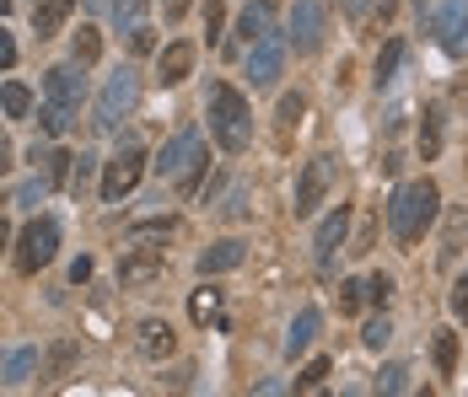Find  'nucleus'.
I'll use <instances>...</instances> for the list:
<instances>
[{
    "instance_id": "nucleus-1",
    "label": "nucleus",
    "mask_w": 468,
    "mask_h": 397,
    "mask_svg": "<svg viewBox=\"0 0 468 397\" xmlns=\"http://www.w3.org/2000/svg\"><path fill=\"white\" fill-rule=\"evenodd\" d=\"M436 204H441V193H436V183H431V177L404 183V188L388 199V231H393V242L415 247V242L425 236V225L436 221Z\"/></svg>"
},
{
    "instance_id": "nucleus-2",
    "label": "nucleus",
    "mask_w": 468,
    "mask_h": 397,
    "mask_svg": "<svg viewBox=\"0 0 468 397\" xmlns=\"http://www.w3.org/2000/svg\"><path fill=\"white\" fill-rule=\"evenodd\" d=\"M205 113H210V134H216V145L227 151V156H242L248 151V140H253V108H248V97L227 81H216L210 97H205Z\"/></svg>"
},
{
    "instance_id": "nucleus-3",
    "label": "nucleus",
    "mask_w": 468,
    "mask_h": 397,
    "mask_svg": "<svg viewBox=\"0 0 468 397\" xmlns=\"http://www.w3.org/2000/svg\"><path fill=\"white\" fill-rule=\"evenodd\" d=\"M151 167H156L162 177H173L178 193H199V177H205V167H210V151H205L199 130H178L167 145H162V156H156Z\"/></svg>"
},
{
    "instance_id": "nucleus-4",
    "label": "nucleus",
    "mask_w": 468,
    "mask_h": 397,
    "mask_svg": "<svg viewBox=\"0 0 468 397\" xmlns=\"http://www.w3.org/2000/svg\"><path fill=\"white\" fill-rule=\"evenodd\" d=\"M145 177V151L141 145H124V151H113L108 156V167H102V199L108 204H119L124 193H135V183Z\"/></svg>"
},
{
    "instance_id": "nucleus-5",
    "label": "nucleus",
    "mask_w": 468,
    "mask_h": 397,
    "mask_svg": "<svg viewBox=\"0 0 468 397\" xmlns=\"http://www.w3.org/2000/svg\"><path fill=\"white\" fill-rule=\"evenodd\" d=\"M135 97H141V81H135V70L124 65V70H113L108 76V87L97 97V130H119V119L135 108Z\"/></svg>"
},
{
    "instance_id": "nucleus-6",
    "label": "nucleus",
    "mask_w": 468,
    "mask_h": 397,
    "mask_svg": "<svg viewBox=\"0 0 468 397\" xmlns=\"http://www.w3.org/2000/svg\"><path fill=\"white\" fill-rule=\"evenodd\" d=\"M54 253H59V225L48 221V215L33 221L22 236H16V268H22V274H38Z\"/></svg>"
},
{
    "instance_id": "nucleus-7",
    "label": "nucleus",
    "mask_w": 468,
    "mask_h": 397,
    "mask_svg": "<svg viewBox=\"0 0 468 397\" xmlns=\"http://www.w3.org/2000/svg\"><path fill=\"white\" fill-rule=\"evenodd\" d=\"M81 70H87V65L76 59V65H54V70L44 76V102H54V108L70 113V119H76L81 102H87V81H81Z\"/></svg>"
},
{
    "instance_id": "nucleus-8",
    "label": "nucleus",
    "mask_w": 468,
    "mask_h": 397,
    "mask_svg": "<svg viewBox=\"0 0 468 397\" xmlns=\"http://www.w3.org/2000/svg\"><path fill=\"white\" fill-rule=\"evenodd\" d=\"M285 70V38L281 33H264L259 44L248 48V81L253 87H275Z\"/></svg>"
},
{
    "instance_id": "nucleus-9",
    "label": "nucleus",
    "mask_w": 468,
    "mask_h": 397,
    "mask_svg": "<svg viewBox=\"0 0 468 397\" xmlns=\"http://www.w3.org/2000/svg\"><path fill=\"white\" fill-rule=\"evenodd\" d=\"M324 33H328L324 0H296L291 5V44L302 48V54H313V48L324 44Z\"/></svg>"
},
{
    "instance_id": "nucleus-10",
    "label": "nucleus",
    "mask_w": 468,
    "mask_h": 397,
    "mask_svg": "<svg viewBox=\"0 0 468 397\" xmlns=\"http://www.w3.org/2000/svg\"><path fill=\"white\" fill-rule=\"evenodd\" d=\"M328 183H334V162H328V156H313V162L302 167V177H296V215H313V210L324 204Z\"/></svg>"
},
{
    "instance_id": "nucleus-11",
    "label": "nucleus",
    "mask_w": 468,
    "mask_h": 397,
    "mask_svg": "<svg viewBox=\"0 0 468 397\" xmlns=\"http://www.w3.org/2000/svg\"><path fill=\"white\" fill-rule=\"evenodd\" d=\"M162 268H167V253H162V247H135V253H124V264H119V285H124V290H145L151 279H162Z\"/></svg>"
},
{
    "instance_id": "nucleus-12",
    "label": "nucleus",
    "mask_w": 468,
    "mask_h": 397,
    "mask_svg": "<svg viewBox=\"0 0 468 397\" xmlns=\"http://www.w3.org/2000/svg\"><path fill=\"white\" fill-rule=\"evenodd\" d=\"M436 33H441V48L447 54H468V0H441L436 11Z\"/></svg>"
},
{
    "instance_id": "nucleus-13",
    "label": "nucleus",
    "mask_w": 468,
    "mask_h": 397,
    "mask_svg": "<svg viewBox=\"0 0 468 397\" xmlns=\"http://www.w3.org/2000/svg\"><path fill=\"white\" fill-rule=\"evenodd\" d=\"M345 231H350V210H345V204H339V210H334V215H324V221H318V236H313V258H318V268H334V253H339V247H345Z\"/></svg>"
},
{
    "instance_id": "nucleus-14",
    "label": "nucleus",
    "mask_w": 468,
    "mask_h": 397,
    "mask_svg": "<svg viewBox=\"0 0 468 397\" xmlns=\"http://www.w3.org/2000/svg\"><path fill=\"white\" fill-rule=\"evenodd\" d=\"M135 344H141L145 360H167V354L178 350V333H173V322H162V317H145L141 333H135Z\"/></svg>"
},
{
    "instance_id": "nucleus-15",
    "label": "nucleus",
    "mask_w": 468,
    "mask_h": 397,
    "mask_svg": "<svg viewBox=\"0 0 468 397\" xmlns=\"http://www.w3.org/2000/svg\"><path fill=\"white\" fill-rule=\"evenodd\" d=\"M188 70H194V44H167L162 48V59H156V81H162V87L188 81Z\"/></svg>"
},
{
    "instance_id": "nucleus-16",
    "label": "nucleus",
    "mask_w": 468,
    "mask_h": 397,
    "mask_svg": "<svg viewBox=\"0 0 468 397\" xmlns=\"http://www.w3.org/2000/svg\"><path fill=\"white\" fill-rule=\"evenodd\" d=\"M318 328H324V311H318V307L296 311V322H291V333H285V360H296V354L307 350V344L318 339Z\"/></svg>"
},
{
    "instance_id": "nucleus-17",
    "label": "nucleus",
    "mask_w": 468,
    "mask_h": 397,
    "mask_svg": "<svg viewBox=\"0 0 468 397\" xmlns=\"http://www.w3.org/2000/svg\"><path fill=\"white\" fill-rule=\"evenodd\" d=\"M242 258H248V247H242L237 236H232V242H216V247H205V253H199V274H205V279H210V274H232Z\"/></svg>"
},
{
    "instance_id": "nucleus-18",
    "label": "nucleus",
    "mask_w": 468,
    "mask_h": 397,
    "mask_svg": "<svg viewBox=\"0 0 468 397\" xmlns=\"http://www.w3.org/2000/svg\"><path fill=\"white\" fill-rule=\"evenodd\" d=\"M70 11H76V0H38V5H33V33H38V38H54Z\"/></svg>"
},
{
    "instance_id": "nucleus-19",
    "label": "nucleus",
    "mask_w": 468,
    "mask_h": 397,
    "mask_svg": "<svg viewBox=\"0 0 468 397\" xmlns=\"http://www.w3.org/2000/svg\"><path fill=\"white\" fill-rule=\"evenodd\" d=\"M264 33H270V0H259V5H248V11L237 16V44L242 48H253Z\"/></svg>"
},
{
    "instance_id": "nucleus-20",
    "label": "nucleus",
    "mask_w": 468,
    "mask_h": 397,
    "mask_svg": "<svg viewBox=\"0 0 468 397\" xmlns=\"http://www.w3.org/2000/svg\"><path fill=\"white\" fill-rule=\"evenodd\" d=\"M431 360H436V376H452V371H458V333L441 328V333L431 339Z\"/></svg>"
},
{
    "instance_id": "nucleus-21",
    "label": "nucleus",
    "mask_w": 468,
    "mask_h": 397,
    "mask_svg": "<svg viewBox=\"0 0 468 397\" xmlns=\"http://www.w3.org/2000/svg\"><path fill=\"white\" fill-rule=\"evenodd\" d=\"M188 317H194V322H221V290H210V285L194 290V296H188Z\"/></svg>"
},
{
    "instance_id": "nucleus-22",
    "label": "nucleus",
    "mask_w": 468,
    "mask_h": 397,
    "mask_svg": "<svg viewBox=\"0 0 468 397\" xmlns=\"http://www.w3.org/2000/svg\"><path fill=\"white\" fill-rule=\"evenodd\" d=\"M33 371H44V354L38 350H16L11 360H5V381H27Z\"/></svg>"
},
{
    "instance_id": "nucleus-23",
    "label": "nucleus",
    "mask_w": 468,
    "mask_h": 397,
    "mask_svg": "<svg viewBox=\"0 0 468 397\" xmlns=\"http://www.w3.org/2000/svg\"><path fill=\"white\" fill-rule=\"evenodd\" d=\"M0 108H5V119H27L33 113V91L11 81V87H0Z\"/></svg>"
},
{
    "instance_id": "nucleus-24",
    "label": "nucleus",
    "mask_w": 468,
    "mask_h": 397,
    "mask_svg": "<svg viewBox=\"0 0 468 397\" xmlns=\"http://www.w3.org/2000/svg\"><path fill=\"white\" fill-rule=\"evenodd\" d=\"M420 156H425V162H436V156H441V113H425V124H420Z\"/></svg>"
},
{
    "instance_id": "nucleus-25",
    "label": "nucleus",
    "mask_w": 468,
    "mask_h": 397,
    "mask_svg": "<svg viewBox=\"0 0 468 397\" xmlns=\"http://www.w3.org/2000/svg\"><path fill=\"white\" fill-rule=\"evenodd\" d=\"M399 65H404V44L393 38V44H388V48H382V54H377V87H388Z\"/></svg>"
},
{
    "instance_id": "nucleus-26",
    "label": "nucleus",
    "mask_w": 468,
    "mask_h": 397,
    "mask_svg": "<svg viewBox=\"0 0 468 397\" xmlns=\"http://www.w3.org/2000/svg\"><path fill=\"white\" fill-rule=\"evenodd\" d=\"M367 301H372V296H367V285H361V279H345V285H339V311H345V317H356Z\"/></svg>"
},
{
    "instance_id": "nucleus-27",
    "label": "nucleus",
    "mask_w": 468,
    "mask_h": 397,
    "mask_svg": "<svg viewBox=\"0 0 468 397\" xmlns=\"http://www.w3.org/2000/svg\"><path fill=\"white\" fill-rule=\"evenodd\" d=\"M145 5H151V0H113V22H119V27H141Z\"/></svg>"
},
{
    "instance_id": "nucleus-28",
    "label": "nucleus",
    "mask_w": 468,
    "mask_h": 397,
    "mask_svg": "<svg viewBox=\"0 0 468 397\" xmlns=\"http://www.w3.org/2000/svg\"><path fill=\"white\" fill-rule=\"evenodd\" d=\"M97 54H102V33H97V27H81V33H76V59H81V65H97Z\"/></svg>"
},
{
    "instance_id": "nucleus-29",
    "label": "nucleus",
    "mask_w": 468,
    "mask_h": 397,
    "mask_svg": "<svg viewBox=\"0 0 468 397\" xmlns=\"http://www.w3.org/2000/svg\"><path fill=\"white\" fill-rule=\"evenodd\" d=\"M328 371H334L328 360H313V365H307V371L296 376V392H318V387H324V381H328Z\"/></svg>"
},
{
    "instance_id": "nucleus-30",
    "label": "nucleus",
    "mask_w": 468,
    "mask_h": 397,
    "mask_svg": "<svg viewBox=\"0 0 468 397\" xmlns=\"http://www.w3.org/2000/svg\"><path fill=\"white\" fill-rule=\"evenodd\" d=\"M302 113H307V97H302V91H285L281 97V130L302 124Z\"/></svg>"
},
{
    "instance_id": "nucleus-31",
    "label": "nucleus",
    "mask_w": 468,
    "mask_h": 397,
    "mask_svg": "<svg viewBox=\"0 0 468 397\" xmlns=\"http://www.w3.org/2000/svg\"><path fill=\"white\" fill-rule=\"evenodd\" d=\"M388 339H393V322H388V317H372V322H367V333H361V344H367V350H382Z\"/></svg>"
},
{
    "instance_id": "nucleus-32",
    "label": "nucleus",
    "mask_w": 468,
    "mask_h": 397,
    "mask_svg": "<svg viewBox=\"0 0 468 397\" xmlns=\"http://www.w3.org/2000/svg\"><path fill=\"white\" fill-rule=\"evenodd\" d=\"M65 124H70V113H59L54 102H44V108H38V130H44V134H65Z\"/></svg>"
},
{
    "instance_id": "nucleus-33",
    "label": "nucleus",
    "mask_w": 468,
    "mask_h": 397,
    "mask_svg": "<svg viewBox=\"0 0 468 397\" xmlns=\"http://www.w3.org/2000/svg\"><path fill=\"white\" fill-rule=\"evenodd\" d=\"M70 360H76V344L65 339V344H54V354H48V376H65L70 371Z\"/></svg>"
},
{
    "instance_id": "nucleus-34",
    "label": "nucleus",
    "mask_w": 468,
    "mask_h": 397,
    "mask_svg": "<svg viewBox=\"0 0 468 397\" xmlns=\"http://www.w3.org/2000/svg\"><path fill=\"white\" fill-rule=\"evenodd\" d=\"M178 221L173 215H156V221H135V236H173Z\"/></svg>"
},
{
    "instance_id": "nucleus-35",
    "label": "nucleus",
    "mask_w": 468,
    "mask_h": 397,
    "mask_svg": "<svg viewBox=\"0 0 468 397\" xmlns=\"http://www.w3.org/2000/svg\"><path fill=\"white\" fill-rule=\"evenodd\" d=\"M221 22H227V11H221V0H210V5H205V38H210V44L221 38Z\"/></svg>"
},
{
    "instance_id": "nucleus-36",
    "label": "nucleus",
    "mask_w": 468,
    "mask_h": 397,
    "mask_svg": "<svg viewBox=\"0 0 468 397\" xmlns=\"http://www.w3.org/2000/svg\"><path fill=\"white\" fill-rule=\"evenodd\" d=\"M404 376H410L404 365H388V371L377 376V387H382V392H404Z\"/></svg>"
},
{
    "instance_id": "nucleus-37",
    "label": "nucleus",
    "mask_w": 468,
    "mask_h": 397,
    "mask_svg": "<svg viewBox=\"0 0 468 397\" xmlns=\"http://www.w3.org/2000/svg\"><path fill=\"white\" fill-rule=\"evenodd\" d=\"M367 296H372L377 307H388V296H393V279H388V274H377V279H367Z\"/></svg>"
},
{
    "instance_id": "nucleus-38",
    "label": "nucleus",
    "mask_w": 468,
    "mask_h": 397,
    "mask_svg": "<svg viewBox=\"0 0 468 397\" xmlns=\"http://www.w3.org/2000/svg\"><path fill=\"white\" fill-rule=\"evenodd\" d=\"M130 48H135V54H151V48H156V33H151V27H130Z\"/></svg>"
},
{
    "instance_id": "nucleus-39",
    "label": "nucleus",
    "mask_w": 468,
    "mask_h": 397,
    "mask_svg": "<svg viewBox=\"0 0 468 397\" xmlns=\"http://www.w3.org/2000/svg\"><path fill=\"white\" fill-rule=\"evenodd\" d=\"M452 317H458V322H468V274L452 285Z\"/></svg>"
},
{
    "instance_id": "nucleus-40",
    "label": "nucleus",
    "mask_w": 468,
    "mask_h": 397,
    "mask_svg": "<svg viewBox=\"0 0 468 397\" xmlns=\"http://www.w3.org/2000/svg\"><path fill=\"white\" fill-rule=\"evenodd\" d=\"M70 162H76V156H65V151L48 156V183H65V177H70Z\"/></svg>"
},
{
    "instance_id": "nucleus-41",
    "label": "nucleus",
    "mask_w": 468,
    "mask_h": 397,
    "mask_svg": "<svg viewBox=\"0 0 468 397\" xmlns=\"http://www.w3.org/2000/svg\"><path fill=\"white\" fill-rule=\"evenodd\" d=\"M16 65V44H11V33L0 27V70H11Z\"/></svg>"
},
{
    "instance_id": "nucleus-42",
    "label": "nucleus",
    "mask_w": 468,
    "mask_h": 397,
    "mask_svg": "<svg viewBox=\"0 0 468 397\" xmlns=\"http://www.w3.org/2000/svg\"><path fill=\"white\" fill-rule=\"evenodd\" d=\"M70 279L87 285V279H92V258H76V264H70Z\"/></svg>"
},
{
    "instance_id": "nucleus-43",
    "label": "nucleus",
    "mask_w": 468,
    "mask_h": 397,
    "mask_svg": "<svg viewBox=\"0 0 468 397\" xmlns=\"http://www.w3.org/2000/svg\"><path fill=\"white\" fill-rule=\"evenodd\" d=\"M162 11H167V22H178V16L188 11V0H162Z\"/></svg>"
},
{
    "instance_id": "nucleus-44",
    "label": "nucleus",
    "mask_w": 468,
    "mask_h": 397,
    "mask_svg": "<svg viewBox=\"0 0 468 397\" xmlns=\"http://www.w3.org/2000/svg\"><path fill=\"white\" fill-rule=\"evenodd\" d=\"M11 172V145H5V140H0V177Z\"/></svg>"
},
{
    "instance_id": "nucleus-45",
    "label": "nucleus",
    "mask_w": 468,
    "mask_h": 397,
    "mask_svg": "<svg viewBox=\"0 0 468 397\" xmlns=\"http://www.w3.org/2000/svg\"><path fill=\"white\" fill-rule=\"evenodd\" d=\"M5 247H11V225L0 221V253H5Z\"/></svg>"
},
{
    "instance_id": "nucleus-46",
    "label": "nucleus",
    "mask_w": 468,
    "mask_h": 397,
    "mask_svg": "<svg viewBox=\"0 0 468 397\" xmlns=\"http://www.w3.org/2000/svg\"><path fill=\"white\" fill-rule=\"evenodd\" d=\"M5 11H11V0H0V16H5Z\"/></svg>"
},
{
    "instance_id": "nucleus-47",
    "label": "nucleus",
    "mask_w": 468,
    "mask_h": 397,
    "mask_svg": "<svg viewBox=\"0 0 468 397\" xmlns=\"http://www.w3.org/2000/svg\"><path fill=\"white\" fill-rule=\"evenodd\" d=\"M350 5H356V11H361V5H367V0H350Z\"/></svg>"
},
{
    "instance_id": "nucleus-48",
    "label": "nucleus",
    "mask_w": 468,
    "mask_h": 397,
    "mask_svg": "<svg viewBox=\"0 0 468 397\" xmlns=\"http://www.w3.org/2000/svg\"><path fill=\"white\" fill-rule=\"evenodd\" d=\"M92 5H102V0H92Z\"/></svg>"
}]
</instances>
